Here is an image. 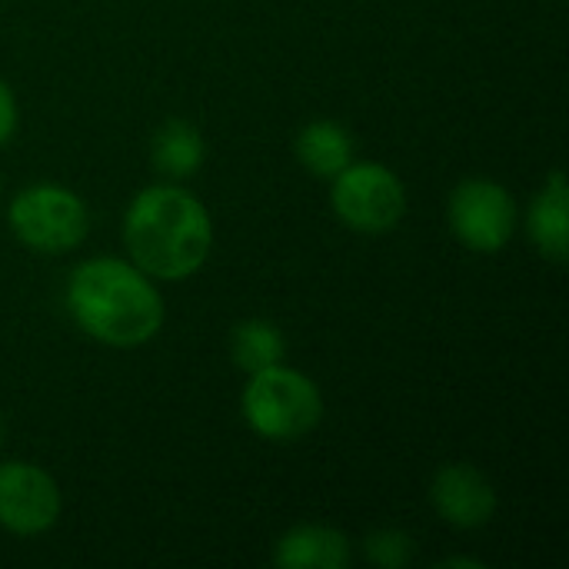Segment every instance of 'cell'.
<instances>
[{
  "label": "cell",
  "mask_w": 569,
  "mask_h": 569,
  "mask_svg": "<svg viewBox=\"0 0 569 569\" xmlns=\"http://www.w3.org/2000/svg\"><path fill=\"white\" fill-rule=\"evenodd\" d=\"M67 310L90 340L117 350L150 343L167 320L153 277L117 257H90L70 270Z\"/></svg>",
  "instance_id": "cell-1"
},
{
  "label": "cell",
  "mask_w": 569,
  "mask_h": 569,
  "mask_svg": "<svg viewBox=\"0 0 569 569\" xmlns=\"http://www.w3.org/2000/svg\"><path fill=\"white\" fill-rule=\"evenodd\" d=\"M123 247L147 277L180 283L193 277L213 247L207 207L177 183L143 187L123 213Z\"/></svg>",
  "instance_id": "cell-2"
},
{
  "label": "cell",
  "mask_w": 569,
  "mask_h": 569,
  "mask_svg": "<svg viewBox=\"0 0 569 569\" xmlns=\"http://www.w3.org/2000/svg\"><path fill=\"white\" fill-rule=\"evenodd\" d=\"M240 413L260 440L297 443L320 427L323 393L303 370L273 363L250 373L240 393Z\"/></svg>",
  "instance_id": "cell-3"
},
{
  "label": "cell",
  "mask_w": 569,
  "mask_h": 569,
  "mask_svg": "<svg viewBox=\"0 0 569 569\" xmlns=\"http://www.w3.org/2000/svg\"><path fill=\"white\" fill-rule=\"evenodd\" d=\"M7 223L27 250L60 257L87 240L90 210L63 183H30L10 200Z\"/></svg>",
  "instance_id": "cell-4"
},
{
  "label": "cell",
  "mask_w": 569,
  "mask_h": 569,
  "mask_svg": "<svg viewBox=\"0 0 569 569\" xmlns=\"http://www.w3.org/2000/svg\"><path fill=\"white\" fill-rule=\"evenodd\" d=\"M330 203L343 227L380 237L400 227L410 197L403 180L377 160H353L330 180Z\"/></svg>",
  "instance_id": "cell-5"
},
{
  "label": "cell",
  "mask_w": 569,
  "mask_h": 569,
  "mask_svg": "<svg viewBox=\"0 0 569 569\" xmlns=\"http://www.w3.org/2000/svg\"><path fill=\"white\" fill-rule=\"evenodd\" d=\"M447 220L453 237L473 253H500L517 233V200L490 177H467L450 190Z\"/></svg>",
  "instance_id": "cell-6"
},
{
  "label": "cell",
  "mask_w": 569,
  "mask_h": 569,
  "mask_svg": "<svg viewBox=\"0 0 569 569\" xmlns=\"http://www.w3.org/2000/svg\"><path fill=\"white\" fill-rule=\"evenodd\" d=\"M63 510L57 480L27 460L0 463V527L13 537L47 533Z\"/></svg>",
  "instance_id": "cell-7"
},
{
  "label": "cell",
  "mask_w": 569,
  "mask_h": 569,
  "mask_svg": "<svg viewBox=\"0 0 569 569\" xmlns=\"http://www.w3.org/2000/svg\"><path fill=\"white\" fill-rule=\"evenodd\" d=\"M437 517L457 530H480L497 517V487L473 463H447L430 483Z\"/></svg>",
  "instance_id": "cell-8"
},
{
  "label": "cell",
  "mask_w": 569,
  "mask_h": 569,
  "mask_svg": "<svg viewBox=\"0 0 569 569\" xmlns=\"http://www.w3.org/2000/svg\"><path fill=\"white\" fill-rule=\"evenodd\" d=\"M350 560L353 547L347 533L327 523H297L273 547V563L280 569H347Z\"/></svg>",
  "instance_id": "cell-9"
},
{
  "label": "cell",
  "mask_w": 569,
  "mask_h": 569,
  "mask_svg": "<svg viewBox=\"0 0 569 569\" xmlns=\"http://www.w3.org/2000/svg\"><path fill=\"white\" fill-rule=\"evenodd\" d=\"M527 233L540 257L553 263H567L569 257V187L567 173L553 170L543 187L537 190L530 213H527Z\"/></svg>",
  "instance_id": "cell-10"
},
{
  "label": "cell",
  "mask_w": 569,
  "mask_h": 569,
  "mask_svg": "<svg viewBox=\"0 0 569 569\" xmlns=\"http://www.w3.org/2000/svg\"><path fill=\"white\" fill-rule=\"evenodd\" d=\"M293 157L300 160V167L320 180H333L347 163L357 160V147L353 137L343 123L320 117L300 127V133L293 137Z\"/></svg>",
  "instance_id": "cell-11"
},
{
  "label": "cell",
  "mask_w": 569,
  "mask_h": 569,
  "mask_svg": "<svg viewBox=\"0 0 569 569\" xmlns=\"http://www.w3.org/2000/svg\"><path fill=\"white\" fill-rule=\"evenodd\" d=\"M203 157H207L203 133L183 117L163 120L150 140V160H153L157 173H163L170 180H183V177L197 173L203 167Z\"/></svg>",
  "instance_id": "cell-12"
},
{
  "label": "cell",
  "mask_w": 569,
  "mask_h": 569,
  "mask_svg": "<svg viewBox=\"0 0 569 569\" xmlns=\"http://www.w3.org/2000/svg\"><path fill=\"white\" fill-rule=\"evenodd\" d=\"M287 353V340L280 333V327L273 320L263 317H250L233 323L230 330V357L233 363L250 377L257 370H267L273 363H283Z\"/></svg>",
  "instance_id": "cell-13"
},
{
  "label": "cell",
  "mask_w": 569,
  "mask_h": 569,
  "mask_svg": "<svg viewBox=\"0 0 569 569\" xmlns=\"http://www.w3.org/2000/svg\"><path fill=\"white\" fill-rule=\"evenodd\" d=\"M417 553V543L407 530H373L363 540V557L380 569H403Z\"/></svg>",
  "instance_id": "cell-14"
},
{
  "label": "cell",
  "mask_w": 569,
  "mask_h": 569,
  "mask_svg": "<svg viewBox=\"0 0 569 569\" xmlns=\"http://www.w3.org/2000/svg\"><path fill=\"white\" fill-rule=\"evenodd\" d=\"M17 120H20V110H17V97L10 90V83L0 77V147L17 133Z\"/></svg>",
  "instance_id": "cell-15"
},
{
  "label": "cell",
  "mask_w": 569,
  "mask_h": 569,
  "mask_svg": "<svg viewBox=\"0 0 569 569\" xmlns=\"http://www.w3.org/2000/svg\"><path fill=\"white\" fill-rule=\"evenodd\" d=\"M440 567H473V569H483L480 560H470V557H450V560H443Z\"/></svg>",
  "instance_id": "cell-16"
},
{
  "label": "cell",
  "mask_w": 569,
  "mask_h": 569,
  "mask_svg": "<svg viewBox=\"0 0 569 569\" xmlns=\"http://www.w3.org/2000/svg\"><path fill=\"white\" fill-rule=\"evenodd\" d=\"M3 437H7V420H3V413H0V447H3Z\"/></svg>",
  "instance_id": "cell-17"
}]
</instances>
